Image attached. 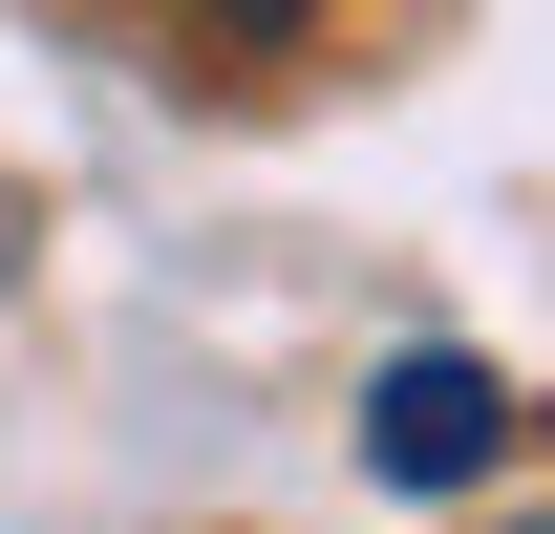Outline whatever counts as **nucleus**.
<instances>
[{"mask_svg":"<svg viewBox=\"0 0 555 534\" xmlns=\"http://www.w3.org/2000/svg\"><path fill=\"white\" fill-rule=\"evenodd\" d=\"M214 43H235V65H278V43H321V0H193Z\"/></svg>","mask_w":555,"mask_h":534,"instance_id":"2","label":"nucleus"},{"mask_svg":"<svg viewBox=\"0 0 555 534\" xmlns=\"http://www.w3.org/2000/svg\"><path fill=\"white\" fill-rule=\"evenodd\" d=\"M363 470H385V492H470V470H513V385H491L470 342L363 364Z\"/></svg>","mask_w":555,"mask_h":534,"instance_id":"1","label":"nucleus"}]
</instances>
